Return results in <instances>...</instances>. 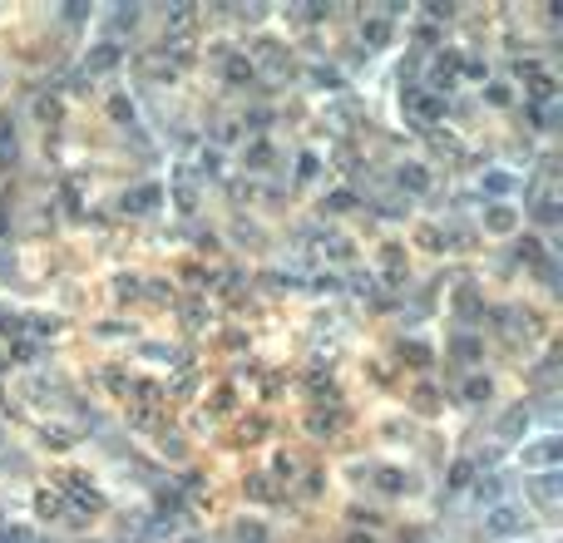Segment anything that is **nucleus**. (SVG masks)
I'll list each match as a JSON object with an SVG mask.
<instances>
[{
    "instance_id": "31",
    "label": "nucleus",
    "mask_w": 563,
    "mask_h": 543,
    "mask_svg": "<svg viewBox=\"0 0 563 543\" xmlns=\"http://www.w3.org/2000/svg\"><path fill=\"white\" fill-rule=\"evenodd\" d=\"M401 356H410L415 365H425V361H430V351H425L420 341H401Z\"/></svg>"
},
{
    "instance_id": "30",
    "label": "nucleus",
    "mask_w": 563,
    "mask_h": 543,
    "mask_svg": "<svg viewBox=\"0 0 563 543\" xmlns=\"http://www.w3.org/2000/svg\"><path fill=\"white\" fill-rule=\"evenodd\" d=\"M0 543H35V538H30V528L10 524V528H0Z\"/></svg>"
},
{
    "instance_id": "32",
    "label": "nucleus",
    "mask_w": 563,
    "mask_h": 543,
    "mask_svg": "<svg viewBox=\"0 0 563 543\" xmlns=\"http://www.w3.org/2000/svg\"><path fill=\"white\" fill-rule=\"evenodd\" d=\"M297 173H302V178H316V173H321V163H316V153H302V158H297Z\"/></svg>"
},
{
    "instance_id": "2",
    "label": "nucleus",
    "mask_w": 563,
    "mask_h": 543,
    "mask_svg": "<svg viewBox=\"0 0 563 543\" xmlns=\"http://www.w3.org/2000/svg\"><path fill=\"white\" fill-rule=\"evenodd\" d=\"M519 459H524V469H543V474H548V469L563 459V440H558V434H543V440L524 445V455H519Z\"/></svg>"
},
{
    "instance_id": "33",
    "label": "nucleus",
    "mask_w": 563,
    "mask_h": 543,
    "mask_svg": "<svg viewBox=\"0 0 563 543\" xmlns=\"http://www.w3.org/2000/svg\"><path fill=\"white\" fill-rule=\"evenodd\" d=\"M20 326H25V321H20L15 311H6V306H0V331H6V336H15V331H20Z\"/></svg>"
},
{
    "instance_id": "27",
    "label": "nucleus",
    "mask_w": 563,
    "mask_h": 543,
    "mask_svg": "<svg viewBox=\"0 0 563 543\" xmlns=\"http://www.w3.org/2000/svg\"><path fill=\"white\" fill-rule=\"evenodd\" d=\"M470 479H475V464H470V459H460L455 469H449V489H465Z\"/></svg>"
},
{
    "instance_id": "17",
    "label": "nucleus",
    "mask_w": 563,
    "mask_h": 543,
    "mask_svg": "<svg viewBox=\"0 0 563 543\" xmlns=\"http://www.w3.org/2000/svg\"><path fill=\"white\" fill-rule=\"evenodd\" d=\"M499 494H504V484H499L494 474H489V479H475V499H479V504H489V509H494V504H499Z\"/></svg>"
},
{
    "instance_id": "3",
    "label": "nucleus",
    "mask_w": 563,
    "mask_h": 543,
    "mask_svg": "<svg viewBox=\"0 0 563 543\" xmlns=\"http://www.w3.org/2000/svg\"><path fill=\"white\" fill-rule=\"evenodd\" d=\"M406 114L415 124H440L445 119V99L435 89H415V94H406Z\"/></svg>"
},
{
    "instance_id": "22",
    "label": "nucleus",
    "mask_w": 563,
    "mask_h": 543,
    "mask_svg": "<svg viewBox=\"0 0 563 543\" xmlns=\"http://www.w3.org/2000/svg\"><path fill=\"white\" fill-rule=\"evenodd\" d=\"M267 163H272V143L252 139V143H247V168H267Z\"/></svg>"
},
{
    "instance_id": "21",
    "label": "nucleus",
    "mask_w": 563,
    "mask_h": 543,
    "mask_svg": "<svg viewBox=\"0 0 563 543\" xmlns=\"http://www.w3.org/2000/svg\"><path fill=\"white\" fill-rule=\"evenodd\" d=\"M489 395H494V386H489L484 375H470V380H465V400H475V405H479V400H489Z\"/></svg>"
},
{
    "instance_id": "18",
    "label": "nucleus",
    "mask_w": 563,
    "mask_h": 543,
    "mask_svg": "<svg viewBox=\"0 0 563 543\" xmlns=\"http://www.w3.org/2000/svg\"><path fill=\"white\" fill-rule=\"evenodd\" d=\"M494 326H504L509 336H519V331H529V316L524 311H494Z\"/></svg>"
},
{
    "instance_id": "35",
    "label": "nucleus",
    "mask_w": 563,
    "mask_h": 543,
    "mask_svg": "<svg viewBox=\"0 0 563 543\" xmlns=\"http://www.w3.org/2000/svg\"><path fill=\"white\" fill-rule=\"evenodd\" d=\"M60 509H65L60 494H40V514H60Z\"/></svg>"
},
{
    "instance_id": "34",
    "label": "nucleus",
    "mask_w": 563,
    "mask_h": 543,
    "mask_svg": "<svg viewBox=\"0 0 563 543\" xmlns=\"http://www.w3.org/2000/svg\"><path fill=\"white\" fill-rule=\"evenodd\" d=\"M455 356H460V361H475V356H479V341L460 336V341H455Z\"/></svg>"
},
{
    "instance_id": "25",
    "label": "nucleus",
    "mask_w": 563,
    "mask_h": 543,
    "mask_svg": "<svg viewBox=\"0 0 563 543\" xmlns=\"http://www.w3.org/2000/svg\"><path fill=\"white\" fill-rule=\"evenodd\" d=\"M238 543H267V528H262V524H247V519H242V524H238Z\"/></svg>"
},
{
    "instance_id": "6",
    "label": "nucleus",
    "mask_w": 563,
    "mask_h": 543,
    "mask_svg": "<svg viewBox=\"0 0 563 543\" xmlns=\"http://www.w3.org/2000/svg\"><path fill=\"white\" fill-rule=\"evenodd\" d=\"M119 65V45L114 40H104V45H94L89 54H84V74H109Z\"/></svg>"
},
{
    "instance_id": "23",
    "label": "nucleus",
    "mask_w": 563,
    "mask_h": 543,
    "mask_svg": "<svg viewBox=\"0 0 563 543\" xmlns=\"http://www.w3.org/2000/svg\"><path fill=\"white\" fill-rule=\"evenodd\" d=\"M109 114H114L119 124H129V119H134V104H129V94H114V99H109Z\"/></svg>"
},
{
    "instance_id": "13",
    "label": "nucleus",
    "mask_w": 563,
    "mask_h": 543,
    "mask_svg": "<svg viewBox=\"0 0 563 543\" xmlns=\"http://www.w3.org/2000/svg\"><path fill=\"white\" fill-rule=\"evenodd\" d=\"M222 74H228V84H247L257 70H252V60H242V54H228V65H222Z\"/></svg>"
},
{
    "instance_id": "26",
    "label": "nucleus",
    "mask_w": 563,
    "mask_h": 543,
    "mask_svg": "<svg viewBox=\"0 0 563 543\" xmlns=\"http://www.w3.org/2000/svg\"><path fill=\"white\" fill-rule=\"evenodd\" d=\"M346 207H356V193H331L321 203V212H346Z\"/></svg>"
},
{
    "instance_id": "24",
    "label": "nucleus",
    "mask_w": 563,
    "mask_h": 543,
    "mask_svg": "<svg viewBox=\"0 0 563 543\" xmlns=\"http://www.w3.org/2000/svg\"><path fill=\"white\" fill-rule=\"evenodd\" d=\"M0 158H15V124L0 119Z\"/></svg>"
},
{
    "instance_id": "39",
    "label": "nucleus",
    "mask_w": 563,
    "mask_h": 543,
    "mask_svg": "<svg viewBox=\"0 0 563 543\" xmlns=\"http://www.w3.org/2000/svg\"><path fill=\"white\" fill-rule=\"evenodd\" d=\"M346 543H376V538H371V533H351Z\"/></svg>"
},
{
    "instance_id": "40",
    "label": "nucleus",
    "mask_w": 563,
    "mask_h": 543,
    "mask_svg": "<svg viewBox=\"0 0 563 543\" xmlns=\"http://www.w3.org/2000/svg\"><path fill=\"white\" fill-rule=\"evenodd\" d=\"M183 543H203V538H183Z\"/></svg>"
},
{
    "instance_id": "8",
    "label": "nucleus",
    "mask_w": 563,
    "mask_h": 543,
    "mask_svg": "<svg viewBox=\"0 0 563 543\" xmlns=\"http://www.w3.org/2000/svg\"><path fill=\"white\" fill-rule=\"evenodd\" d=\"M479 188H484L489 198H499V203H504V198L514 193V173H509V168H489V173L479 178Z\"/></svg>"
},
{
    "instance_id": "11",
    "label": "nucleus",
    "mask_w": 563,
    "mask_h": 543,
    "mask_svg": "<svg viewBox=\"0 0 563 543\" xmlns=\"http://www.w3.org/2000/svg\"><path fill=\"white\" fill-rule=\"evenodd\" d=\"M534 494H539V504H558V494H563V479L548 469V474H539L534 479Z\"/></svg>"
},
{
    "instance_id": "7",
    "label": "nucleus",
    "mask_w": 563,
    "mask_h": 543,
    "mask_svg": "<svg viewBox=\"0 0 563 543\" xmlns=\"http://www.w3.org/2000/svg\"><path fill=\"white\" fill-rule=\"evenodd\" d=\"M430 79L449 89V84H455V79H460V54H449V49H440V54H435V65H430Z\"/></svg>"
},
{
    "instance_id": "1",
    "label": "nucleus",
    "mask_w": 563,
    "mask_h": 543,
    "mask_svg": "<svg viewBox=\"0 0 563 543\" xmlns=\"http://www.w3.org/2000/svg\"><path fill=\"white\" fill-rule=\"evenodd\" d=\"M484 533H489V538L529 533V514H524V509H509V504H494V509L484 514Z\"/></svg>"
},
{
    "instance_id": "19",
    "label": "nucleus",
    "mask_w": 563,
    "mask_h": 543,
    "mask_svg": "<svg viewBox=\"0 0 563 543\" xmlns=\"http://www.w3.org/2000/svg\"><path fill=\"white\" fill-rule=\"evenodd\" d=\"M376 489H380V494H401L406 474H401V469H376Z\"/></svg>"
},
{
    "instance_id": "29",
    "label": "nucleus",
    "mask_w": 563,
    "mask_h": 543,
    "mask_svg": "<svg viewBox=\"0 0 563 543\" xmlns=\"http://www.w3.org/2000/svg\"><path fill=\"white\" fill-rule=\"evenodd\" d=\"M519 257H524V262H534V267H543V247H539L534 237H524V242H519Z\"/></svg>"
},
{
    "instance_id": "28",
    "label": "nucleus",
    "mask_w": 563,
    "mask_h": 543,
    "mask_svg": "<svg viewBox=\"0 0 563 543\" xmlns=\"http://www.w3.org/2000/svg\"><path fill=\"white\" fill-rule=\"evenodd\" d=\"M484 99H489L494 109H504V104H509L514 94H509V84H484Z\"/></svg>"
},
{
    "instance_id": "20",
    "label": "nucleus",
    "mask_w": 563,
    "mask_h": 543,
    "mask_svg": "<svg viewBox=\"0 0 563 543\" xmlns=\"http://www.w3.org/2000/svg\"><path fill=\"white\" fill-rule=\"evenodd\" d=\"M134 25H139V6H119L114 20H109V30H114V35H124V30H134Z\"/></svg>"
},
{
    "instance_id": "9",
    "label": "nucleus",
    "mask_w": 563,
    "mask_h": 543,
    "mask_svg": "<svg viewBox=\"0 0 563 543\" xmlns=\"http://www.w3.org/2000/svg\"><path fill=\"white\" fill-rule=\"evenodd\" d=\"M514 217H519V212H514L509 203H489V207H484V228H489V233H514Z\"/></svg>"
},
{
    "instance_id": "38",
    "label": "nucleus",
    "mask_w": 563,
    "mask_h": 543,
    "mask_svg": "<svg viewBox=\"0 0 563 543\" xmlns=\"http://www.w3.org/2000/svg\"><path fill=\"white\" fill-rule=\"evenodd\" d=\"M311 79H316V84H341V74H336V70H316Z\"/></svg>"
},
{
    "instance_id": "16",
    "label": "nucleus",
    "mask_w": 563,
    "mask_h": 543,
    "mask_svg": "<svg viewBox=\"0 0 563 543\" xmlns=\"http://www.w3.org/2000/svg\"><path fill=\"white\" fill-rule=\"evenodd\" d=\"M534 223H539V228H558V223H563V207H558L553 198H543V203L534 207Z\"/></svg>"
},
{
    "instance_id": "5",
    "label": "nucleus",
    "mask_w": 563,
    "mask_h": 543,
    "mask_svg": "<svg viewBox=\"0 0 563 543\" xmlns=\"http://www.w3.org/2000/svg\"><path fill=\"white\" fill-rule=\"evenodd\" d=\"M396 188L410 193V198L430 193V168H425V163H401V168H396Z\"/></svg>"
},
{
    "instance_id": "14",
    "label": "nucleus",
    "mask_w": 563,
    "mask_h": 543,
    "mask_svg": "<svg viewBox=\"0 0 563 543\" xmlns=\"http://www.w3.org/2000/svg\"><path fill=\"white\" fill-rule=\"evenodd\" d=\"M70 489H75V504H79V509H89V514H94V509H104V499H99V489H94V484L70 479Z\"/></svg>"
},
{
    "instance_id": "37",
    "label": "nucleus",
    "mask_w": 563,
    "mask_h": 543,
    "mask_svg": "<svg viewBox=\"0 0 563 543\" xmlns=\"http://www.w3.org/2000/svg\"><path fill=\"white\" fill-rule=\"evenodd\" d=\"M425 15H435V20H449V15H455V6H425Z\"/></svg>"
},
{
    "instance_id": "4",
    "label": "nucleus",
    "mask_w": 563,
    "mask_h": 543,
    "mask_svg": "<svg viewBox=\"0 0 563 543\" xmlns=\"http://www.w3.org/2000/svg\"><path fill=\"white\" fill-rule=\"evenodd\" d=\"M158 203H163V188H158V183H139V188H129V193L119 198V212L144 217V212H153Z\"/></svg>"
},
{
    "instance_id": "15",
    "label": "nucleus",
    "mask_w": 563,
    "mask_h": 543,
    "mask_svg": "<svg viewBox=\"0 0 563 543\" xmlns=\"http://www.w3.org/2000/svg\"><path fill=\"white\" fill-rule=\"evenodd\" d=\"M361 40H366L371 49H380V45L390 40V20H366V25H361Z\"/></svg>"
},
{
    "instance_id": "12",
    "label": "nucleus",
    "mask_w": 563,
    "mask_h": 543,
    "mask_svg": "<svg viewBox=\"0 0 563 543\" xmlns=\"http://www.w3.org/2000/svg\"><path fill=\"white\" fill-rule=\"evenodd\" d=\"M188 25H193V6H173V10H168V35H173V45L188 35ZM183 49V45H178Z\"/></svg>"
},
{
    "instance_id": "10",
    "label": "nucleus",
    "mask_w": 563,
    "mask_h": 543,
    "mask_svg": "<svg viewBox=\"0 0 563 543\" xmlns=\"http://www.w3.org/2000/svg\"><path fill=\"white\" fill-rule=\"evenodd\" d=\"M499 440H519V434L529 430V410H509V415H499Z\"/></svg>"
},
{
    "instance_id": "36",
    "label": "nucleus",
    "mask_w": 563,
    "mask_h": 543,
    "mask_svg": "<svg viewBox=\"0 0 563 543\" xmlns=\"http://www.w3.org/2000/svg\"><path fill=\"white\" fill-rule=\"evenodd\" d=\"M380 217H406V203H396V198L380 203Z\"/></svg>"
}]
</instances>
